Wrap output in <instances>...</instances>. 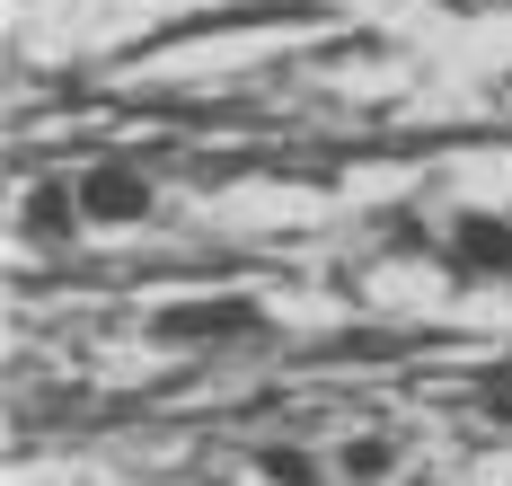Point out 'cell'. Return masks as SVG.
Segmentation results:
<instances>
[{"label":"cell","mask_w":512,"mask_h":486,"mask_svg":"<svg viewBox=\"0 0 512 486\" xmlns=\"http://www.w3.org/2000/svg\"><path fill=\"white\" fill-rule=\"evenodd\" d=\"M80 213L89 221H142L151 213V186H142L133 168H98V177L80 186Z\"/></svg>","instance_id":"1"},{"label":"cell","mask_w":512,"mask_h":486,"mask_svg":"<svg viewBox=\"0 0 512 486\" xmlns=\"http://www.w3.org/2000/svg\"><path fill=\"white\" fill-rule=\"evenodd\" d=\"M168 345H186V336H256V310L248 301H204V310H168L159 319Z\"/></svg>","instance_id":"2"},{"label":"cell","mask_w":512,"mask_h":486,"mask_svg":"<svg viewBox=\"0 0 512 486\" xmlns=\"http://www.w3.org/2000/svg\"><path fill=\"white\" fill-rule=\"evenodd\" d=\"M460 266H504L512 274V230L504 221H460Z\"/></svg>","instance_id":"3"},{"label":"cell","mask_w":512,"mask_h":486,"mask_svg":"<svg viewBox=\"0 0 512 486\" xmlns=\"http://www.w3.org/2000/svg\"><path fill=\"white\" fill-rule=\"evenodd\" d=\"M27 204H36V213H27V221H36V230H53V239H62V230H71V221H80V213H71V204H80V195H71V186H36V195H27Z\"/></svg>","instance_id":"4"},{"label":"cell","mask_w":512,"mask_h":486,"mask_svg":"<svg viewBox=\"0 0 512 486\" xmlns=\"http://www.w3.org/2000/svg\"><path fill=\"white\" fill-rule=\"evenodd\" d=\"M486 407H504V416H512V380H486Z\"/></svg>","instance_id":"5"}]
</instances>
